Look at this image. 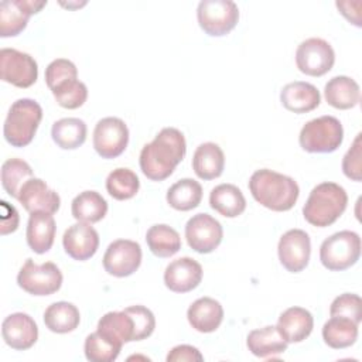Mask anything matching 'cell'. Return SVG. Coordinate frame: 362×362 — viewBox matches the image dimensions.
<instances>
[{
	"instance_id": "cell-1",
	"label": "cell",
	"mask_w": 362,
	"mask_h": 362,
	"mask_svg": "<svg viewBox=\"0 0 362 362\" xmlns=\"http://www.w3.org/2000/svg\"><path fill=\"white\" fill-rule=\"evenodd\" d=\"M187 143L175 127L161 129L153 141L143 146L139 157L141 173L151 181H164L184 160Z\"/></svg>"
},
{
	"instance_id": "cell-2",
	"label": "cell",
	"mask_w": 362,
	"mask_h": 362,
	"mask_svg": "<svg viewBox=\"0 0 362 362\" xmlns=\"http://www.w3.org/2000/svg\"><path fill=\"white\" fill-rule=\"evenodd\" d=\"M249 189L256 202L274 212L290 211L300 195L294 178L269 168L256 170L252 174Z\"/></svg>"
},
{
	"instance_id": "cell-3",
	"label": "cell",
	"mask_w": 362,
	"mask_h": 362,
	"mask_svg": "<svg viewBox=\"0 0 362 362\" xmlns=\"http://www.w3.org/2000/svg\"><path fill=\"white\" fill-rule=\"evenodd\" d=\"M348 195L344 187L337 182L324 181L315 185L304 206V219L317 228H325L332 225L346 209Z\"/></svg>"
},
{
	"instance_id": "cell-4",
	"label": "cell",
	"mask_w": 362,
	"mask_h": 362,
	"mask_svg": "<svg viewBox=\"0 0 362 362\" xmlns=\"http://www.w3.org/2000/svg\"><path fill=\"white\" fill-rule=\"evenodd\" d=\"M42 107L30 98L17 99L8 109L3 124V134L13 147L28 146L41 123Z\"/></svg>"
},
{
	"instance_id": "cell-5",
	"label": "cell",
	"mask_w": 362,
	"mask_h": 362,
	"mask_svg": "<svg viewBox=\"0 0 362 362\" xmlns=\"http://www.w3.org/2000/svg\"><path fill=\"white\" fill-rule=\"evenodd\" d=\"M344 140L341 122L329 115H324L307 122L298 134V143L308 153H332Z\"/></svg>"
},
{
	"instance_id": "cell-6",
	"label": "cell",
	"mask_w": 362,
	"mask_h": 362,
	"mask_svg": "<svg viewBox=\"0 0 362 362\" xmlns=\"http://www.w3.org/2000/svg\"><path fill=\"white\" fill-rule=\"evenodd\" d=\"M361 256V238L354 230H339L320 246V260L331 272H342L354 266Z\"/></svg>"
},
{
	"instance_id": "cell-7",
	"label": "cell",
	"mask_w": 362,
	"mask_h": 362,
	"mask_svg": "<svg viewBox=\"0 0 362 362\" xmlns=\"http://www.w3.org/2000/svg\"><path fill=\"white\" fill-rule=\"evenodd\" d=\"M17 284L31 296H51L62 286V273L52 262L37 264L27 259L17 274Z\"/></svg>"
},
{
	"instance_id": "cell-8",
	"label": "cell",
	"mask_w": 362,
	"mask_h": 362,
	"mask_svg": "<svg viewBox=\"0 0 362 362\" xmlns=\"http://www.w3.org/2000/svg\"><path fill=\"white\" fill-rule=\"evenodd\" d=\"M199 27L211 37L230 33L239 21V8L230 0H202L197 8Z\"/></svg>"
},
{
	"instance_id": "cell-9",
	"label": "cell",
	"mask_w": 362,
	"mask_h": 362,
	"mask_svg": "<svg viewBox=\"0 0 362 362\" xmlns=\"http://www.w3.org/2000/svg\"><path fill=\"white\" fill-rule=\"evenodd\" d=\"M334 62L335 52L331 44L322 38H307L296 49V65L305 75L322 76L332 69Z\"/></svg>"
},
{
	"instance_id": "cell-10",
	"label": "cell",
	"mask_w": 362,
	"mask_h": 362,
	"mask_svg": "<svg viewBox=\"0 0 362 362\" xmlns=\"http://www.w3.org/2000/svg\"><path fill=\"white\" fill-rule=\"evenodd\" d=\"M1 81L17 88H30L38 78V65L35 59L16 48H3L0 51Z\"/></svg>"
},
{
	"instance_id": "cell-11",
	"label": "cell",
	"mask_w": 362,
	"mask_h": 362,
	"mask_svg": "<svg viewBox=\"0 0 362 362\" xmlns=\"http://www.w3.org/2000/svg\"><path fill=\"white\" fill-rule=\"evenodd\" d=\"M129 144L127 124L119 117L100 119L93 130V148L102 158L119 157Z\"/></svg>"
},
{
	"instance_id": "cell-12",
	"label": "cell",
	"mask_w": 362,
	"mask_h": 362,
	"mask_svg": "<svg viewBox=\"0 0 362 362\" xmlns=\"http://www.w3.org/2000/svg\"><path fill=\"white\" fill-rule=\"evenodd\" d=\"M141 246L130 239L113 240L103 255V269L115 277H127L141 264Z\"/></svg>"
},
{
	"instance_id": "cell-13",
	"label": "cell",
	"mask_w": 362,
	"mask_h": 362,
	"mask_svg": "<svg viewBox=\"0 0 362 362\" xmlns=\"http://www.w3.org/2000/svg\"><path fill=\"white\" fill-rule=\"evenodd\" d=\"M223 229L219 221L209 214H197L185 225V239L188 246L198 253H211L222 242Z\"/></svg>"
},
{
	"instance_id": "cell-14",
	"label": "cell",
	"mask_w": 362,
	"mask_h": 362,
	"mask_svg": "<svg viewBox=\"0 0 362 362\" xmlns=\"http://www.w3.org/2000/svg\"><path fill=\"white\" fill-rule=\"evenodd\" d=\"M279 260L290 273L303 272L310 262L311 240L305 230L290 229L281 235L277 245Z\"/></svg>"
},
{
	"instance_id": "cell-15",
	"label": "cell",
	"mask_w": 362,
	"mask_h": 362,
	"mask_svg": "<svg viewBox=\"0 0 362 362\" xmlns=\"http://www.w3.org/2000/svg\"><path fill=\"white\" fill-rule=\"evenodd\" d=\"M45 6L47 0H3L0 3V37H16L23 33L30 17Z\"/></svg>"
},
{
	"instance_id": "cell-16",
	"label": "cell",
	"mask_w": 362,
	"mask_h": 362,
	"mask_svg": "<svg viewBox=\"0 0 362 362\" xmlns=\"http://www.w3.org/2000/svg\"><path fill=\"white\" fill-rule=\"evenodd\" d=\"M62 246L65 253L74 260L85 262L96 253L99 247V235L90 223L76 222L64 232Z\"/></svg>"
},
{
	"instance_id": "cell-17",
	"label": "cell",
	"mask_w": 362,
	"mask_h": 362,
	"mask_svg": "<svg viewBox=\"0 0 362 362\" xmlns=\"http://www.w3.org/2000/svg\"><path fill=\"white\" fill-rule=\"evenodd\" d=\"M1 335L10 348L25 351L37 342L38 327L31 315L25 313H13L4 318L1 324Z\"/></svg>"
},
{
	"instance_id": "cell-18",
	"label": "cell",
	"mask_w": 362,
	"mask_h": 362,
	"mask_svg": "<svg viewBox=\"0 0 362 362\" xmlns=\"http://www.w3.org/2000/svg\"><path fill=\"white\" fill-rule=\"evenodd\" d=\"M18 202L28 212H48L55 214L59 209L61 198L51 189L41 178H30L20 189Z\"/></svg>"
},
{
	"instance_id": "cell-19",
	"label": "cell",
	"mask_w": 362,
	"mask_h": 362,
	"mask_svg": "<svg viewBox=\"0 0 362 362\" xmlns=\"http://www.w3.org/2000/svg\"><path fill=\"white\" fill-rule=\"evenodd\" d=\"M202 266L192 257H178L164 270V284L174 293H188L202 280Z\"/></svg>"
},
{
	"instance_id": "cell-20",
	"label": "cell",
	"mask_w": 362,
	"mask_h": 362,
	"mask_svg": "<svg viewBox=\"0 0 362 362\" xmlns=\"http://www.w3.org/2000/svg\"><path fill=\"white\" fill-rule=\"evenodd\" d=\"M280 102L284 109L293 113H308L320 106L321 95L313 83L296 81L283 86Z\"/></svg>"
},
{
	"instance_id": "cell-21",
	"label": "cell",
	"mask_w": 362,
	"mask_h": 362,
	"mask_svg": "<svg viewBox=\"0 0 362 362\" xmlns=\"http://www.w3.org/2000/svg\"><path fill=\"white\" fill-rule=\"evenodd\" d=\"M276 327L287 344H296L310 337L314 328V318L303 307H290L280 314Z\"/></svg>"
},
{
	"instance_id": "cell-22",
	"label": "cell",
	"mask_w": 362,
	"mask_h": 362,
	"mask_svg": "<svg viewBox=\"0 0 362 362\" xmlns=\"http://www.w3.org/2000/svg\"><path fill=\"white\" fill-rule=\"evenodd\" d=\"M187 318L195 331L209 334L216 331L222 324L223 308L218 300L201 297L188 307Z\"/></svg>"
},
{
	"instance_id": "cell-23",
	"label": "cell",
	"mask_w": 362,
	"mask_h": 362,
	"mask_svg": "<svg viewBox=\"0 0 362 362\" xmlns=\"http://www.w3.org/2000/svg\"><path fill=\"white\" fill-rule=\"evenodd\" d=\"M57 226L52 214L48 212H33L27 222L25 238L30 249L38 255L47 253L55 238Z\"/></svg>"
},
{
	"instance_id": "cell-24",
	"label": "cell",
	"mask_w": 362,
	"mask_h": 362,
	"mask_svg": "<svg viewBox=\"0 0 362 362\" xmlns=\"http://www.w3.org/2000/svg\"><path fill=\"white\" fill-rule=\"evenodd\" d=\"M324 98L329 106L339 110H346L359 103L361 89L355 79L345 75H338L325 83Z\"/></svg>"
},
{
	"instance_id": "cell-25",
	"label": "cell",
	"mask_w": 362,
	"mask_h": 362,
	"mask_svg": "<svg viewBox=\"0 0 362 362\" xmlns=\"http://www.w3.org/2000/svg\"><path fill=\"white\" fill-rule=\"evenodd\" d=\"M225 168V154L222 148L212 141L202 143L192 156V170L198 178L209 181L222 175Z\"/></svg>"
},
{
	"instance_id": "cell-26",
	"label": "cell",
	"mask_w": 362,
	"mask_h": 362,
	"mask_svg": "<svg viewBox=\"0 0 362 362\" xmlns=\"http://www.w3.org/2000/svg\"><path fill=\"white\" fill-rule=\"evenodd\" d=\"M246 345L255 356L266 359L283 354L288 344L280 335L277 327L266 325L250 331L246 338Z\"/></svg>"
},
{
	"instance_id": "cell-27",
	"label": "cell",
	"mask_w": 362,
	"mask_h": 362,
	"mask_svg": "<svg viewBox=\"0 0 362 362\" xmlns=\"http://www.w3.org/2000/svg\"><path fill=\"white\" fill-rule=\"evenodd\" d=\"M209 205L225 218H236L246 209V199L236 185L219 184L209 194Z\"/></svg>"
},
{
	"instance_id": "cell-28",
	"label": "cell",
	"mask_w": 362,
	"mask_h": 362,
	"mask_svg": "<svg viewBox=\"0 0 362 362\" xmlns=\"http://www.w3.org/2000/svg\"><path fill=\"white\" fill-rule=\"evenodd\" d=\"M96 331L122 346L134 341V322L126 308L122 311H109L100 317Z\"/></svg>"
},
{
	"instance_id": "cell-29",
	"label": "cell",
	"mask_w": 362,
	"mask_h": 362,
	"mask_svg": "<svg viewBox=\"0 0 362 362\" xmlns=\"http://www.w3.org/2000/svg\"><path fill=\"white\" fill-rule=\"evenodd\" d=\"M71 212L78 222L96 223L106 216L107 202L98 191L88 189L72 199Z\"/></svg>"
},
{
	"instance_id": "cell-30",
	"label": "cell",
	"mask_w": 362,
	"mask_h": 362,
	"mask_svg": "<svg viewBox=\"0 0 362 362\" xmlns=\"http://www.w3.org/2000/svg\"><path fill=\"white\" fill-rule=\"evenodd\" d=\"M88 127L82 119L64 117L57 120L51 127L54 143L62 150H75L86 140Z\"/></svg>"
},
{
	"instance_id": "cell-31",
	"label": "cell",
	"mask_w": 362,
	"mask_h": 362,
	"mask_svg": "<svg viewBox=\"0 0 362 362\" xmlns=\"http://www.w3.org/2000/svg\"><path fill=\"white\" fill-rule=\"evenodd\" d=\"M81 314L76 305L68 301H57L48 305L44 313L45 327L55 334H68L78 328Z\"/></svg>"
},
{
	"instance_id": "cell-32",
	"label": "cell",
	"mask_w": 362,
	"mask_h": 362,
	"mask_svg": "<svg viewBox=\"0 0 362 362\" xmlns=\"http://www.w3.org/2000/svg\"><path fill=\"white\" fill-rule=\"evenodd\" d=\"M358 327L349 318L331 317L322 327V339L332 349L348 348L358 339Z\"/></svg>"
},
{
	"instance_id": "cell-33",
	"label": "cell",
	"mask_w": 362,
	"mask_h": 362,
	"mask_svg": "<svg viewBox=\"0 0 362 362\" xmlns=\"http://www.w3.org/2000/svg\"><path fill=\"white\" fill-rule=\"evenodd\" d=\"M146 242L157 257H171L181 249L180 233L165 223L150 226L146 233Z\"/></svg>"
},
{
	"instance_id": "cell-34",
	"label": "cell",
	"mask_w": 362,
	"mask_h": 362,
	"mask_svg": "<svg viewBox=\"0 0 362 362\" xmlns=\"http://www.w3.org/2000/svg\"><path fill=\"white\" fill-rule=\"evenodd\" d=\"M167 202L177 211H191L201 204L202 187L192 178H181L167 191Z\"/></svg>"
},
{
	"instance_id": "cell-35",
	"label": "cell",
	"mask_w": 362,
	"mask_h": 362,
	"mask_svg": "<svg viewBox=\"0 0 362 362\" xmlns=\"http://www.w3.org/2000/svg\"><path fill=\"white\" fill-rule=\"evenodd\" d=\"M33 177L31 165L21 158H8L1 165V185L4 191L16 199L18 198L21 187Z\"/></svg>"
},
{
	"instance_id": "cell-36",
	"label": "cell",
	"mask_w": 362,
	"mask_h": 362,
	"mask_svg": "<svg viewBox=\"0 0 362 362\" xmlns=\"http://www.w3.org/2000/svg\"><path fill=\"white\" fill-rule=\"evenodd\" d=\"M140 188L139 177L130 168L119 167L109 173L106 178V191L117 201H126L133 198Z\"/></svg>"
},
{
	"instance_id": "cell-37",
	"label": "cell",
	"mask_w": 362,
	"mask_h": 362,
	"mask_svg": "<svg viewBox=\"0 0 362 362\" xmlns=\"http://www.w3.org/2000/svg\"><path fill=\"white\" fill-rule=\"evenodd\" d=\"M83 351L86 359L90 362H113L119 356L122 345L95 331L86 337Z\"/></svg>"
},
{
	"instance_id": "cell-38",
	"label": "cell",
	"mask_w": 362,
	"mask_h": 362,
	"mask_svg": "<svg viewBox=\"0 0 362 362\" xmlns=\"http://www.w3.org/2000/svg\"><path fill=\"white\" fill-rule=\"evenodd\" d=\"M57 103L65 109H78L88 99V88L79 79H69L51 90Z\"/></svg>"
},
{
	"instance_id": "cell-39",
	"label": "cell",
	"mask_w": 362,
	"mask_h": 362,
	"mask_svg": "<svg viewBox=\"0 0 362 362\" xmlns=\"http://www.w3.org/2000/svg\"><path fill=\"white\" fill-rule=\"evenodd\" d=\"M331 317H345L356 324L362 320V300L358 294L344 293L334 298L329 307Z\"/></svg>"
},
{
	"instance_id": "cell-40",
	"label": "cell",
	"mask_w": 362,
	"mask_h": 362,
	"mask_svg": "<svg viewBox=\"0 0 362 362\" xmlns=\"http://www.w3.org/2000/svg\"><path fill=\"white\" fill-rule=\"evenodd\" d=\"M69 79H78V69L69 59L57 58L45 68V82L51 90Z\"/></svg>"
},
{
	"instance_id": "cell-41",
	"label": "cell",
	"mask_w": 362,
	"mask_h": 362,
	"mask_svg": "<svg viewBox=\"0 0 362 362\" xmlns=\"http://www.w3.org/2000/svg\"><path fill=\"white\" fill-rule=\"evenodd\" d=\"M126 311L132 315L134 322V341H143L148 338L156 328V318L151 310L144 305H130Z\"/></svg>"
},
{
	"instance_id": "cell-42",
	"label": "cell",
	"mask_w": 362,
	"mask_h": 362,
	"mask_svg": "<svg viewBox=\"0 0 362 362\" xmlns=\"http://www.w3.org/2000/svg\"><path fill=\"white\" fill-rule=\"evenodd\" d=\"M362 134L358 133L351 148L345 153L342 158V173L352 181L359 182L362 180Z\"/></svg>"
},
{
	"instance_id": "cell-43",
	"label": "cell",
	"mask_w": 362,
	"mask_h": 362,
	"mask_svg": "<svg viewBox=\"0 0 362 362\" xmlns=\"http://www.w3.org/2000/svg\"><path fill=\"white\" fill-rule=\"evenodd\" d=\"M167 362H201L204 361V355L199 352L198 348L192 345H177L174 346L168 355H167Z\"/></svg>"
},
{
	"instance_id": "cell-44",
	"label": "cell",
	"mask_w": 362,
	"mask_h": 362,
	"mask_svg": "<svg viewBox=\"0 0 362 362\" xmlns=\"http://www.w3.org/2000/svg\"><path fill=\"white\" fill-rule=\"evenodd\" d=\"M18 212L17 209L10 205L7 201H1V225H0V233L8 235L18 228Z\"/></svg>"
},
{
	"instance_id": "cell-45",
	"label": "cell",
	"mask_w": 362,
	"mask_h": 362,
	"mask_svg": "<svg viewBox=\"0 0 362 362\" xmlns=\"http://www.w3.org/2000/svg\"><path fill=\"white\" fill-rule=\"evenodd\" d=\"M355 1H337L335 6L338 7L339 13L354 25L361 27V11H354Z\"/></svg>"
}]
</instances>
